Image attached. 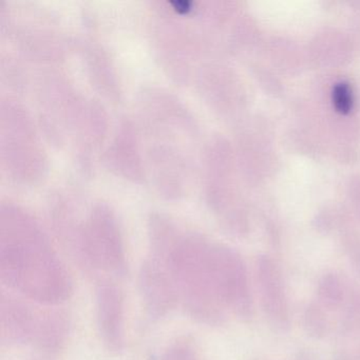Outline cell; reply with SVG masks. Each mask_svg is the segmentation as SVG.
<instances>
[{
	"instance_id": "obj_1",
	"label": "cell",
	"mask_w": 360,
	"mask_h": 360,
	"mask_svg": "<svg viewBox=\"0 0 360 360\" xmlns=\"http://www.w3.org/2000/svg\"><path fill=\"white\" fill-rule=\"evenodd\" d=\"M151 257L165 267L183 309L197 321L217 326L229 313L250 315L245 265L231 250L197 236L179 235L168 227H159L153 233Z\"/></svg>"
},
{
	"instance_id": "obj_2",
	"label": "cell",
	"mask_w": 360,
	"mask_h": 360,
	"mask_svg": "<svg viewBox=\"0 0 360 360\" xmlns=\"http://www.w3.org/2000/svg\"><path fill=\"white\" fill-rule=\"evenodd\" d=\"M0 280L39 304L58 305L70 298L72 281L41 231L28 221L1 229Z\"/></svg>"
},
{
	"instance_id": "obj_3",
	"label": "cell",
	"mask_w": 360,
	"mask_h": 360,
	"mask_svg": "<svg viewBox=\"0 0 360 360\" xmlns=\"http://www.w3.org/2000/svg\"><path fill=\"white\" fill-rule=\"evenodd\" d=\"M70 321L66 314L34 307L1 294L0 333L7 345H32L54 353L66 343Z\"/></svg>"
},
{
	"instance_id": "obj_4",
	"label": "cell",
	"mask_w": 360,
	"mask_h": 360,
	"mask_svg": "<svg viewBox=\"0 0 360 360\" xmlns=\"http://www.w3.org/2000/svg\"><path fill=\"white\" fill-rule=\"evenodd\" d=\"M96 322L106 349L119 354L125 345L124 295L110 278H101L96 290Z\"/></svg>"
},
{
	"instance_id": "obj_5",
	"label": "cell",
	"mask_w": 360,
	"mask_h": 360,
	"mask_svg": "<svg viewBox=\"0 0 360 360\" xmlns=\"http://www.w3.org/2000/svg\"><path fill=\"white\" fill-rule=\"evenodd\" d=\"M139 286L146 311L153 318L165 317L180 303L172 278L153 257H149L141 266Z\"/></svg>"
},
{
	"instance_id": "obj_6",
	"label": "cell",
	"mask_w": 360,
	"mask_h": 360,
	"mask_svg": "<svg viewBox=\"0 0 360 360\" xmlns=\"http://www.w3.org/2000/svg\"><path fill=\"white\" fill-rule=\"evenodd\" d=\"M257 278L265 313L276 326L286 328L290 320L288 299L277 266L271 261H260L257 263Z\"/></svg>"
},
{
	"instance_id": "obj_7",
	"label": "cell",
	"mask_w": 360,
	"mask_h": 360,
	"mask_svg": "<svg viewBox=\"0 0 360 360\" xmlns=\"http://www.w3.org/2000/svg\"><path fill=\"white\" fill-rule=\"evenodd\" d=\"M340 335L341 347L337 360H360V296L349 300Z\"/></svg>"
},
{
	"instance_id": "obj_8",
	"label": "cell",
	"mask_w": 360,
	"mask_h": 360,
	"mask_svg": "<svg viewBox=\"0 0 360 360\" xmlns=\"http://www.w3.org/2000/svg\"><path fill=\"white\" fill-rule=\"evenodd\" d=\"M160 360H202L199 351L189 338L176 339L162 354Z\"/></svg>"
},
{
	"instance_id": "obj_9",
	"label": "cell",
	"mask_w": 360,
	"mask_h": 360,
	"mask_svg": "<svg viewBox=\"0 0 360 360\" xmlns=\"http://www.w3.org/2000/svg\"><path fill=\"white\" fill-rule=\"evenodd\" d=\"M320 297L326 307H337L341 304L345 297L342 284L336 276L324 278L320 285Z\"/></svg>"
},
{
	"instance_id": "obj_10",
	"label": "cell",
	"mask_w": 360,
	"mask_h": 360,
	"mask_svg": "<svg viewBox=\"0 0 360 360\" xmlns=\"http://www.w3.org/2000/svg\"><path fill=\"white\" fill-rule=\"evenodd\" d=\"M333 103L335 108L341 113H347L353 105V98L349 85L345 83L337 84L333 90Z\"/></svg>"
}]
</instances>
